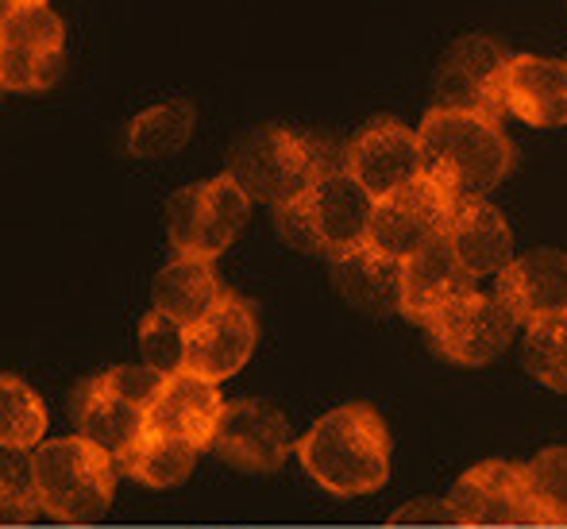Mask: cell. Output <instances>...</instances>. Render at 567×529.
<instances>
[{
    "label": "cell",
    "mask_w": 567,
    "mask_h": 529,
    "mask_svg": "<svg viewBox=\"0 0 567 529\" xmlns=\"http://www.w3.org/2000/svg\"><path fill=\"white\" fill-rule=\"evenodd\" d=\"M514 54L491 35L455 39L436 70V105L452 112H483V116H506L502 105V78Z\"/></svg>",
    "instance_id": "11"
},
{
    "label": "cell",
    "mask_w": 567,
    "mask_h": 529,
    "mask_svg": "<svg viewBox=\"0 0 567 529\" xmlns=\"http://www.w3.org/2000/svg\"><path fill=\"white\" fill-rule=\"evenodd\" d=\"M525 367L548 390L567 395V314L525 328Z\"/></svg>",
    "instance_id": "26"
},
{
    "label": "cell",
    "mask_w": 567,
    "mask_h": 529,
    "mask_svg": "<svg viewBox=\"0 0 567 529\" xmlns=\"http://www.w3.org/2000/svg\"><path fill=\"white\" fill-rule=\"evenodd\" d=\"M140 356L147 367L163 375H174L186 367V328L174 325L171 317H163L158 309H151L140 321Z\"/></svg>",
    "instance_id": "29"
},
{
    "label": "cell",
    "mask_w": 567,
    "mask_h": 529,
    "mask_svg": "<svg viewBox=\"0 0 567 529\" xmlns=\"http://www.w3.org/2000/svg\"><path fill=\"white\" fill-rule=\"evenodd\" d=\"M332 283L348 306L363 309L371 317L402 314V263L382 255L379 247L363 244L355 252L329 263Z\"/></svg>",
    "instance_id": "20"
},
{
    "label": "cell",
    "mask_w": 567,
    "mask_h": 529,
    "mask_svg": "<svg viewBox=\"0 0 567 529\" xmlns=\"http://www.w3.org/2000/svg\"><path fill=\"white\" fill-rule=\"evenodd\" d=\"M47 440V406L16 375H0V448L35 452Z\"/></svg>",
    "instance_id": "24"
},
{
    "label": "cell",
    "mask_w": 567,
    "mask_h": 529,
    "mask_svg": "<svg viewBox=\"0 0 567 529\" xmlns=\"http://www.w3.org/2000/svg\"><path fill=\"white\" fill-rule=\"evenodd\" d=\"M471 286H475V278H467V271L460 267L449 232H444L402 263V317L425 325L436 309H444Z\"/></svg>",
    "instance_id": "18"
},
{
    "label": "cell",
    "mask_w": 567,
    "mask_h": 529,
    "mask_svg": "<svg viewBox=\"0 0 567 529\" xmlns=\"http://www.w3.org/2000/svg\"><path fill=\"white\" fill-rule=\"evenodd\" d=\"M421 328L444 359L460 367H483L506 352L517 333V321L498 294H483L471 286L444 309H436Z\"/></svg>",
    "instance_id": "8"
},
{
    "label": "cell",
    "mask_w": 567,
    "mask_h": 529,
    "mask_svg": "<svg viewBox=\"0 0 567 529\" xmlns=\"http://www.w3.org/2000/svg\"><path fill=\"white\" fill-rule=\"evenodd\" d=\"M39 507L54 522H97L116 495V460L101 445L74 437H51L31 452Z\"/></svg>",
    "instance_id": "4"
},
{
    "label": "cell",
    "mask_w": 567,
    "mask_h": 529,
    "mask_svg": "<svg viewBox=\"0 0 567 529\" xmlns=\"http://www.w3.org/2000/svg\"><path fill=\"white\" fill-rule=\"evenodd\" d=\"M255 340H259L255 306L228 291L197 325L186 328V372L220 387L251 359Z\"/></svg>",
    "instance_id": "12"
},
{
    "label": "cell",
    "mask_w": 567,
    "mask_h": 529,
    "mask_svg": "<svg viewBox=\"0 0 567 529\" xmlns=\"http://www.w3.org/2000/svg\"><path fill=\"white\" fill-rule=\"evenodd\" d=\"M502 105L533 128H567V62L514 54L502 78Z\"/></svg>",
    "instance_id": "17"
},
{
    "label": "cell",
    "mask_w": 567,
    "mask_h": 529,
    "mask_svg": "<svg viewBox=\"0 0 567 529\" xmlns=\"http://www.w3.org/2000/svg\"><path fill=\"white\" fill-rule=\"evenodd\" d=\"M197 112L189 101H171L155 105L127 124V155L132 159H166L182 151L194 135Z\"/></svg>",
    "instance_id": "23"
},
{
    "label": "cell",
    "mask_w": 567,
    "mask_h": 529,
    "mask_svg": "<svg viewBox=\"0 0 567 529\" xmlns=\"http://www.w3.org/2000/svg\"><path fill=\"white\" fill-rule=\"evenodd\" d=\"M371 216H374V197L340 163L332 171H324L301 202L275 210V228L298 252L324 255L332 263L367 244Z\"/></svg>",
    "instance_id": "5"
},
{
    "label": "cell",
    "mask_w": 567,
    "mask_h": 529,
    "mask_svg": "<svg viewBox=\"0 0 567 529\" xmlns=\"http://www.w3.org/2000/svg\"><path fill=\"white\" fill-rule=\"evenodd\" d=\"M452 252L467 278H498L514 263V232L491 202H471L452 213L449 224Z\"/></svg>",
    "instance_id": "19"
},
{
    "label": "cell",
    "mask_w": 567,
    "mask_h": 529,
    "mask_svg": "<svg viewBox=\"0 0 567 529\" xmlns=\"http://www.w3.org/2000/svg\"><path fill=\"white\" fill-rule=\"evenodd\" d=\"M0 515L4 522H31L43 515L35 495V476H31V452H4L0 464Z\"/></svg>",
    "instance_id": "28"
},
{
    "label": "cell",
    "mask_w": 567,
    "mask_h": 529,
    "mask_svg": "<svg viewBox=\"0 0 567 529\" xmlns=\"http://www.w3.org/2000/svg\"><path fill=\"white\" fill-rule=\"evenodd\" d=\"M163 379L166 375L147 364H116L85 379L70 403L78 433L120 460L147 429V406L155 403Z\"/></svg>",
    "instance_id": "6"
},
{
    "label": "cell",
    "mask_w": 567,
    "mask_h": 529,
    "mask_svg": "<svg viewBox=\"0 0 567 529\" xmlns=\"http://www.w3.org/2000/svg\"><path fill=\"white\" fill-rule=\"evenodd\" d=\"M220 414H225V398H220L217 383H205L202 375L182 367V372L166 375L155 403L147 406V433L178 437L197 452H209Z\"/></svg>",
    "instance_id": "15"
},
{
    "label": "cell",
    "mask_w": 567,
    "mask_h": 529,
    "mask_svg": "<svg viewBox=\"0 0 567 529\" xmlns=\"http://www.w3.org/2000/svg\"><path fill=\"white\" fill-rule=\"evenodd\" d=\"M452 197L436 186L433 179L421 174L417 182H410L398 194L374 202L371 232H367V244L379 247L382 255L405 263L410 255H417L425 244H433L436 236H444L452 224Z\"/></svg>",
    "instance_id": "10"
},
{
    "label": "cell",
    "mask_w": 567,
    "mask_h": 529,
    "mask_svg": "<svg viewBox=\"0 0 567 529\" xmlns=\"http://www.w3.org/2000/svg\"><path fill=\"white\" fill-rule=\"evenodd\" d=\"M502 302L509 306L517 325H537L545 317L567 314V255L556 247L514 255L494 286Z\"/></svg>",
    "instance_id": "16"
},
{
    "label": "cell",
    "mask_w": 567,
    "mask_h": 529,
    "mask_svg": "<svg viewBox=\"0 0 567 529\" xmlns=\"http://www.w3.org/2000/svg\"><path fill=\"white\" fill-rule=\"evenodd\" d=\"M225 283L217 278L209 260H186L178 255L174 263H166L155 275L151 286V302L163 317H171L174 325L189 328L197 325L220 298H225Z\"/></svg>",
    "instance_id": "21"
},
{
    "label": "cell",
    "mask_w": 567,
    "mask_h": 529,
    "mask_svg": "<svg viewBox=\"0 0 567 529\" xmlns=\"http://www.w3.org/2000/svg\"><path fill=\"white\" fill-rule=\"evenodd\" d=\"M394 522H452V515H449V502L425 499V502H413V507L398 510Z\"/></svg>",
    "instance_id": "30"
},
{
    "label": "cell",
    "mask_w": 567,
    "mask_h": 529,
    "mask_svg": "<svg viewBox=\"0 0 567 529\" xmlns=\"http://www.w3.org/2000/svg\"><path fill=\"white\" fill-rule=\"evenodd\" d=\"M247 213H251V197L239 190L231 174H217L197 186H182L178 194L166 202V232H171V247L186 260H217L239 236Z\"/></svg>",
    "instance_id": "7"
},
{
    "label": "cell",
    "mask_w": 567,
    "mask_h": 529,
    "mask_svg": "<svg viewBox=\"0 0 567 529\" xmlns=\"http://www.w3.org/2000/svg\"><path fill=\"white\" fill-rule=\"evenodd\" d=\"M62 47H66V28L47 4L0 12V51L62 54Z\"/></svg>",
    "instance_id": "25"
},
{
    "label": "cell",
    "mask_w": 567,
    "mask_h": 529,
    "mask_svg": "<svg viewBox=\"0 0 567 529\" xmlns=\"http://www.w3.org/2000/svg\"><path fill=\"white\" fill-rule=\"evenodd\" d=\"M343 166H348V174L374 202L398 194V190H405L410 182H417L425 174L421 140L402 120H374V124H367L348 143V151H343Z\"/></svg>",
    "instance_id": "13"
},
{
    "label": "cell",
    "mask_w": 567,
    "mask_h": 529,
    "mask_svg": "<svg viewBox=\"0 0 567 529\" xmlns=\"http://www.w3.org/2000/svg\"><path fill=\"white\" fill-rule=\"evenodd\" d=\"M564 62H567V59H564Z\"/></svg>",
    "instance_id": "32"
},
{
    "label": "cell",
    "mask_w": 567,
    "mask_h": 529,
    "mask_svg": "<svg viewBox=\"0 0 567 529\" xmlns=\"http://www.w3.org/2000/svg\"><path fill=\"white\" fill-rule=\"evenodd\" d=\"M35 4H47V0H4V8H35ZM0 8V12H4Z\"/></svg>",
    "instance_id": "31"
},
{
    "label": "cell",
    "mask_w": 567,
    "mask_h": 529,
    "mask_svg": "<svg viewBox=\"0 0 567 529\" xmlns=\"http://www.w3.org/2000/svg\"><path fill=\"white\" fill-rule=\"evenodd\" d=\"M301 468L337 499L379 491L390 479V429L367 403H348L309 425L293 445Z\"/></svg>",
    "instance_id": "2"
},
{
    "label": "cell",
    "mask_w": 567,
    "mask_h": 529,
    "mask_svg": "<svg viewBox=\"0 0 567 529\" xmlns=\"http://www.w3.org/2000/svg\"><path fill=\"white\" fill-rule=\"evenodd\" d=\"M425 179H433L452 205L486 202L514 171V143L502 132L498 116L483 112H452L429 109L417 128Z\"/></svg>",
    "instance_id": "1"
},
{
    "label": "cell",
    "mask_w": 567,
    "mask_h": 529,
    "mask_svg": "<svg viewBox=\"0 0 567 529\" xmlns=\"http://www.w3.org/2000/svg\"><path fill=\"white\" fill-rule=\"evenodd\" d=\"M529 491L537 502L540 529H567V445L540 448L529 464Z\"/></svg>",
    "instance_id": "27"
},
{
    "label": "cell",
    "mask_w": 567,
    "mask_h": 529,
    "mask_svg": "<svg viewBox=\"0 0 567 529\" xmlns=\"http://www.w3.org/2000/svg\"><path fill=\"white\" fill-rule=\"evenodd\" d=\"M293 448L290 425L282 414L255 398H236L225 403L213 452L239 471H278Z\"/></svg>",
    "instance_id": "14"
},
{
    "label": "cell",
    "mask_w": 567,
    "mask_h": 529,
    "mask_svg": "<svg viewBox=\"0 0 567 529\" xmlns=\"http://www.w3.org/2000/svg\"><path fill=\"white\" fill-rule=\"evenodd\" d=\"M324 155L329 147L313 135H301L282 124H262L231 147L225 174L239 182L251 205L262 202L270 210H286L301 202L324 171H332Z\"/></svg>",
    "instance_id": "3"
},
{
    "label": "cell",
    "mask_w": 567,
    "mask_h": 529,
    "mask_svg": "<svg viewBox=\"0 0 567 529\" xmlns=\"http://www.w3.org/2000/svg\"><path fill=\"white\" fill-rule=\"evenodd\" d=\"M452 526H533L540 529L529 471L517 460H483L467 468L449 491Z\"/></svg>",
    "instance_id": "9"
},
{
    "label": "cell",
    "mask_w": 567,
    "mask_h": 529,
    "mask_svg": "<svg viewBox=\"0 0 567 529\" xmlns=\"http://www.w3.org/2000/svg\"><path fill=\"white\" fill-rule=\"evenodd\" d=\"M197 448L186 445V440L178 437H158V433H147L143 429V437L135 440L132 448H127L124 456L116 460L120 476L135 479V484L143 487H178L189 479V471H194L197 464Z\"/></svg>",
    "instance_id": "22"
}]
</instances>
